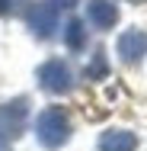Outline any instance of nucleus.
<instances>
[{
    "instance_id": "f8f14e48",
    "label": "nucleus",
    "mask_w": 147,
    "mask_h": 151,
    "mask_svg": "<svg viewBox=\"0 0 147 151\" xmlns=\"http://www.w3.org/2000/svg\"><path fill=\"white\" fill-rule=\"evenodd\" d=\"M0 151H10V148H6V138H0Z\"/></svg>"
},
{
    "instance_id": "7ed1b4c3",
    "label": "nucleus",
    "mask_w": 147,
    "mask_h": 151,
    "mask_svg": "<svg viewBox=\"0 0 147 151\" xmlns=\"http://www.w3.org/2000/svg\"><path fill=\"white\" fill-rule=\"evenodd\" d=\"M38 84H42V90H48V93H67L74 87V71H70L67 61L51 58L38 68Z\"/></svg>"
},
{
    "instance_id": "ddd939ff",
    "label": "nucleus",
    "mask_w": 147,
    "mask_h": 151,
    "mask_svg": "<svg viewBox=\"0 0 147 151\" xmlns=\"http://www.w3.org/2000/svg\"><path fill=\"white\" fill-rule=\"evenodd\" d=\"M128 3H147V0H128Z\"/></svg>"
},
{
    "instance_id": "0eeeda50",
    "label": "nucleus",
    "mask_w": 147,
    "mask_h": 151,
    "mask_svg": "<svg viewBox=\"0 0 147 151\" xmlns=\"http://www.w3.org/2000/svg\"><path fill=\"white\" fill-rule=\"evenodd\" d=\"M138 148V135L128 129H109L99 135V151H134Z\"/></svg>"
},
{
    "instance_id": "423d86ee",
    "label": "nucleus",
    "mask_w": 147,
    "mask_h": 151,
    "mask_svg": "<svg viewBox=\"0 0 147 151\" xmlns=\"http://www.w3.org/2000/svg\"><path fill=\"white\" fill-rule=\"evenodd\" d=\"M87 19L96 29H112L118 23V6L112 0H89L87 3Z\"/></svg>"
},
{
    "instance_id": "1a4fd4ad",
    "label": "nucleus",
    "mask_w": 147,
    "mask_h": 151,
    "mask_svg": "<svg viewBox=\"0 0 147 151\" xmlns=\"http://www.w3.org/2000/svg\"><path fill=\"white\" fill-rule=\"evenodd\" d=\"M106 71H109V68H106V52L99 48V52L93 55V61H89V68H87V71H83V74H87V77H93V81H96V77H102Z\"/></svg>"
},
{
    "instance_id": "9b49d317",
    "label": "nucleus",
    "mask_w": 147,
    "mask_h": 151,
    "mask_svg": "<svg viewBox=\"0 0 147 151\" xmlns=\"http://www.w3.org/2000/svg\"><path fill=\"white\" fill-rule=\"evenodd\" d=\"M55 6H61V10H70V6H77V0H51Z\"/></svg>"
},
{
    "instance_id": "f257e3e1",
    "label": "nucleus",
    "mask_w": 147,
    "mask_h": 151,
    "mask_svg": "<svg viewBox=\"0 0 147 151\" xmlns=\"http://www.w3.org/2000/svg\"><path fill=\"white\" fill-rule=\"evenodd\" d=\"M35 135L42 142V148H61L67 138H70V119L61 106H48L38 122H35Z\"/></svg>"
},
{
    "instance_id": "20e7f679",
    "label": "nucleus",
    "mask_w": 147,
    "mask_h": 151,
    "mask_svg": "<svg viewBox=\"0 0 147 151\" xmlns=\"http://www.w3.org/2000/svg\"><path fill=\"white\" fill-rule=\"evenodd\" d=\"M26 23H29L32 35H38V39H51L55 29H58V6H55L51 0H38V3H32L29 10H26Z\"/></svg>"
},
{
    "instance_id": "f03ea898",
    "label": "nucleus",
    "mask_w": 147,
    "mask_h": 151,
    "mask_svg": "<svg viewBox=\"0 0 147 151\" xmlns=\"http://www.w3.org/2000/svg\"><path fill=\"white\" fill-rule=\"evenodd\" d=\"M26 122H29V100L26 96H16L10 103L0 106V138H19L26 132Z\"/></svg>"
},
{
    "instance_id": "6e6552de",
    "label": "nucleus",
    "mask_w": 147,
    "mask_h": 151,
    "mask_svg": "<svg viewBox=\"0 0 147 151\" xmlns=\"http://www.w3.org/2000/svg\"><path fill=\"white\" fill-rule=\"evenodd\" d=\"M64 42H67L70 52H80V48L87 45V26H83L80 19H70V23L64 26Z\"/></svg>"
},
{
    "instance_id": "39448f33",
    "label": "nucleus",
    "mask_w": 147,
    "mask_h": 151,
    "mask_svg": "<svg viewBox=\"0 0 147 151\" xmlns=\"http://www.w3.org/2000/svg\"><path fill=\"white\" fill-rule=\"evenodd\" d=\"M147 55V32L144 29H128L118 35V58L125 64H138Z\"/></svg>"
},
{
    "instance_id": "9d476101",
    "label": "nucleus",
    "mask_w": 147,
    "mask_h": 151,
    "mask_svg": "<svg viewBox=\"0 0 147 151\" xmlns=\"http://www.w3.org/2000/svg\"><path fill=\"white\" fill-rule=\"evenodd\" d=\"M19 3H23V0H0V16L16 13V10H19Z\"/></svg>"
}]
</instances>
